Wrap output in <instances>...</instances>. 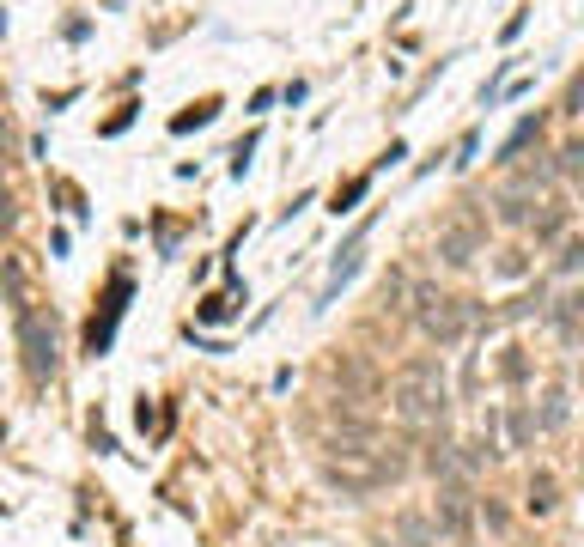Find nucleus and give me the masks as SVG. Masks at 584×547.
I'll use <instances>...</instances> for the list:
<instances>
[{
  "mask_svg": "<svg viewBox=\"0 0 584 547\" xmlns=\"http://www.w3.org/2000/svg\"><path fill=\"white\" fill-rule=\"evenodd\" d=\"M390 408H396L402 426H438V420H445V408H451V396H445V365H438L432 353L408 359L390 377Z\"/></svg>",
  "mask_w": 584,
  "mask_h": 547,
  "instance_id": "f257e3e1",
  "label": "nucleus"
},
{
  "mask_svg": "<svg viewBox=\"0 0 584 547\" xmlns=\"http://www.w3.org/2000/svg\"><path fill=\"white\" fill-rule=\"evenodd\" d=\"M414 323L438 341V347H457L475 323V304L469 298H438V292H420V310H414Z\"/></svg>",
  "mask_w": 584,
  "mask_h": 547,
  "instance_id": "f03ea898",
  "label": "nucleus"
},
{
  "mask_svg": "<svg viewBox=\"0 0 584 547\" xmlns=\"http://www.w3.org/2000/svg\"><path fill=\"white\" fill-rule=\"evenodd\" d=\"M19 341H25V365H31V377H37V383L55 377V341H49V329L31 317V310L19 317Z\"/></svg>",
  "mask_w": 584,
  "mask_h": 547,
  "instance_id": "7ed1b4c3",
  "label": "nucleus"
},
{
  "mask_svg": "<svg viewBox=\"0 0 584 547\" xmlns=\"http://www.w3.org/2000/svg\"><path fill=\"white\" fill-rule=\"evenodd\" d=\"M475 244H481L475 219H463V225H445V231H438V262H445V268H469V262H475Z\"/></svg>",
  "mask_w": 584,
  "mask_h": 547,
  "instance_id": "20e7f679",
  "label": "nucleus"
},
{
  "mask_svg": "<svg viewBox=\"0 0 584 547\" xmlns=\"http://www.w3.org/2000/svg\"><path fill=\"white\" fill-rule=\"evenodd\" d=\"M432 529H445V541H469V505H463V493H438Z\"/></svg>",
  "mask_w": 584,
  "mask_h": 547,
  "instance_id": "39448f33",
  "label": "nucleus"
},
{
  "mask_svg": "<svg viewBox=\"0 0 584 547\" xmlns=\"http://www.w3.org/2000/svg\"><path fill=\"white\" fill-rule=\"evenodd\" d=\"M390 535H396V547H438V529H432L426 511H396Z\"/></svg>",
  "mask_w": 584,
  "mask_h": 547,
  "instance_id": "423d86ee",
  "label": "nucleus"
},
{
  "mask_svg": "<svg viewBox=\"0 0 584 547\" xmlns=\"http://www.w3.org/2000/svg\"><path fill=\"white\" fill-rule=\"evenodd\" d=\"M536 134H542V116H530V122H518V128H511V140L499 146V159H518V152H524V146H530Z\"/></svg>",
  "mask_w": 584,
  "mask_h": 547,
  "instance_id": "0eeeda50",
  "label": "nucleus"
},
{
  "mask_svg": "<svg viewBox=\"0 0 584 547\" xmlns=\"http://www.w3.org/2000/svg\"><path fill=\"white\" fill-rule=\"evenodd\" d=\"M530 511H536V517H542V511H554V481H548V475H536V481H530Z\"/></svg>",
  "mask_w": 584,
  "mask_h": 547,
  "instance_id": "6e6552de",
  "label": "nucleus"
},
{
  "mask_svg": "<svg viewBox=\"0 0 584 547\" xmlns=\"http://www.w3.org/2000/svg\"><path fill=\"white\" fill-rule=\"evenodd\" d=\"M560 231H566V207H548V213L536 219V238L548 244V238H560Z\"/></svg>",
  "mask_w": 584,
  "mask_h": 547,
  "instance_id": "1a4fd4ad",
  "label": "nucleus"
},
{
  "mask_svg": "<svg viewBox=\"0 0 584 547\" xmlns=\"http://www.w3.org/2000/svg\"><path fill=\"white\" fill-rule=\"evenodd\" d=\"M524 213H530L524 195H499V219H505V225H524Z\"/></svg>",
  "mask_w": 584,
  "mask_h": 547,
  "instance_id": "9d476101",
  "label": "nucleus"
},
{
  "mask_svg": "<svg viewBox=\"0 0 584 547\" xmlns=\"http://www.w3.org/2000/svg\"><path fill=\"white\" fill-rule=\"evenodd\" d=\"M578 310H584V298H560V304H554V329H572Z\"/></svg>",
  "mask_w": 584,
  "mask_h": 547,
  "instance_id": "9b49d317",
  "label": "nucleus"
},
{
  "mask_svg": "<svg viewBox=\"0 0 584 547\" xmlns=\"http://www.w3.org/2000/svg\"><path fill=\"white\" fill-rule=\"evenodd\" d=\"M560 171H566V177H584V146H578V140L560 152Z\"/></svg>",
  "mask_w": 584,
  "mask_h": 547,
  "instance_id": "f8f14e48",
  "label": "nucleus"
},
{
  "mask_svg": "<svg viewBox=\"0 0 584 547\" xmlns=\"http://www.w3.org/2000/svg\"><path fill=\"white\" fill-rule=\"evenodd\" d=\"M530 432H536V420H530V414H524V408H518V414H511V444H524V438H530Z\"/></svg>",
  "mask_w": 584,
  "mask_h": 547,
  "instance_id": "ddd939ff",
  "label": "nucleus"
},
{
  "mask_svg": "<svg viewBox=\"0 0 584 547\" xmlns=\"http://www.w3.org/2000/svg\"><path fill=\"white\" fill-rule=\"evenodd\" d=\"M359 195H365V177H359V183H347V189H341V195H335V213H347V207H353V201H359Z\"/></svg>",
  "mask_w": 584,
  "mask_h": 547,
  "instance_id": "4468645a",
  "label": "nucleus"
},
{
  "mask_svg": "<svg viewBox=\"0 0 584 547\" xmlns=\"http://www.w3.org/2000/svg\"><path fill=\"white\" fill-rule=\"evenodd\" d=\"M566 110H584V73H578V80L566 86Z\"/></svg>",
  "mask_w": 584,
  "mask_h": 547,
  "instance_id": "2eb2a0df",
  "label": "nucleus"
},
{
  "mask_svg": "<svg viewBox=\"0 0 584 547\" xmlns=\"http://www.w3.org/2000/svg\"><path fill=\"white\" fill-rule=\"evenodd\" d=\"M578 262H584V244H578V238H572V244H566V250H560V268H578Z\"/></svg>",
  "mask_w": 584,
  "mask_h": 547,
  "instance_id": "dca6fc26",
  "label": "nucleus"
}]
</instances>
